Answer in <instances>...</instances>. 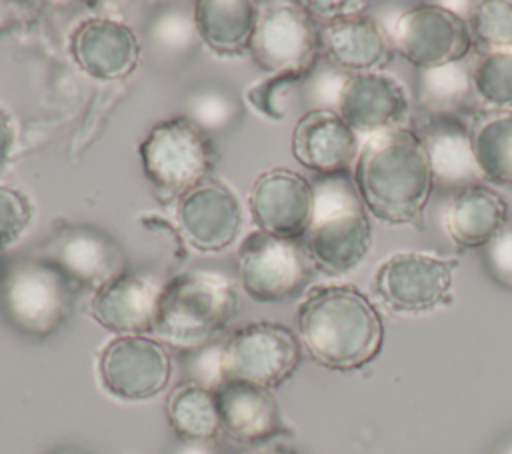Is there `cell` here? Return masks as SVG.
<instances>
[{
	"label": "cell",
	"instance_id": "28",
	"mask_svg": "<svg viewBox=\"0 0 512 454\" xmlns=\"http://www.w3.org/2000/svg\"><path fill=\"white\" fill-rule=\"evenodd\" d=\"M476 98L496 110H512V48L482 52L472 66Z\"/></svg>",
	"mask_w": 512,
	"mask_h": 454
},
{
	"label": "cell",
	"instance_id": "35",
	"mask_svg": "<svg viewBox=\"0 0 512 454\" xmlns=\"http://www.w3.org/2000/svg\"><path fill=\"white\" fill-rule=\"evenodd\" d=\"M306 6V10L312 14V18L322 24V22H330V20H338V18H346V16H356V14H364L368 8V2H302Z\"/></svg>",
	"mask_w": 512,
	"mask_h": 454
},
{
	"label": "cell",
	"instance_id": "20",
	"mask_svg": "<svg viewBox=\"0 0 512 454\" xmlns=\"http://www.w3.org/2000/svg\"><path fill=\"white\" fill-rule=\"evenodd\" d=\"M70 52L74 62L92 78L120 80L136 68L140 44L126 24L108 18H92L74 30Z\"/></svg>",
	"mask_w": 512,
	"mask_h": 454
},
{
	"label": "cell",
	"instance_id": "10",
	"mask_svg": "<svg viewBox=\"0 0 512 454\" xmlns=\"http://www.w3.org/2000/svg\"><path fill=\"white\" fill-rule=\"evenodd\" d=\"M456 258L404 250L380 262L374 288L388 310L396 314H424L452 300Z\"/></svg>",
	"mask_w": 512,
	"mask_h": 454
},
{
	"label": "cell",
	"instance_id": "17",
	"mask_svg": "<svg viewBox=\"0 0 512 454\" xmlns=\"http://www.w3.org/2000/svg\"><path fill=\"white\" fill-rule=\"evenodd\" d=\"M176 214L184 238L200 252L224 250L242 224L240 202L232 190L208 180L180 196Z\"/></svg>",
	"mask_w": 512,
	"mask_h": 454
},
{
	"label": "cell",
	"instance_id": "3",
	"mask_svg": "<svg viewBox=\"0 0 512 454\" xmlns=\"http://www.w3.org/2000/svg\"><path fill=\"white\" fill-rule=\"evenodd\" d=\"M312 220L302 242L318 270L344 276L356 270L372 248L368 210L350 172L318 176L312 182Z\"/></svg>",
	"mask_w": 512,
	"mask_h": 454
},
{
	"label": "cell",
	"instance_id": "22",
	"mask_svg": "<svg viewBox=\"0 0 512 454\" xmlns=\"http://www.w3.org/2000/svg\"><path fill=\"white\" fill-rule=\"evenodd\" d=\"M78 286H102L122 274V252L116 242L88 226H68L56 232L48 244V254Z\"/></svg>",
	"mask_w": 512,
	"mask_h": 454
},
{
	"label": "cell",
	"instance_id": "15",
	"mask_svg": "<svg viewBox=\"0 0 512 454\" xmlns=\"http://www.w3.org/2000/svg\"><path fill=\"white\" fill-rule=\"evenodd\" d=\"M336 112L356 134L374 136L402 128L410 100L404 86L390 74H348L338 92Z\"/></svg>",
	"mask_w": 512,
	"mask_h": 454
},
{
	"label": "cell",
	"instance_id": "7",
	"mask_svg": "<svg viewBox=\"0 0 512 454\" xmlns=\"http://www.w3.org/2000/svg\"><path fill=\"white\" fill-rule=\"evenodd\" d=\"M248 50L270 74L310 76L322 56L318 22L302 2H268L258 10Z\"/></svg>",
	"mask_w": 512,
	"mask_h": 454
},
{
	"label": "cell",
	"instance_id": "4",
	"mask_svg": "<svg viewBox=\"0 0 512 454\" xmlns=\"http://www.w3.org/2000/svg\"><path fill=\"white\" fill-rule=\"evenodd\" d=\"M238 310L234 284L214 272H182L158 294L152 332L164 346L196 350L214 342Z\"/></svg>",
	"mask_w": 512,
	"mask_h": 454
},
{
	"label": "cell",
	"instance_id": "19",
	"mask_svg": "<svg viewBox=\"0 0 512 454\" xmlns=\"http://www.w3.org/2000/svg\"><path fill=\"white\" fill-rule=\"evenodd\" d=\"M358 152L356 132L332 108H314L294 126L292 154L318 176L350 172Z\"/></svg>",
	"mask_w": 512,
	"mask_h": 454
},
{
	"label": "cell",
	"instance_id": "9",
	"mask_svg": "<svg viewBox=\"0 0 512 454\" xmlns=\"http://www.w3.org/2000/svg\"><path fill=\"white\" fill-rule=\"evenodd\" d=\"M314 268L302 240L258 230L240 244V282L244 292L256 302H282L300 294L310 282Z\"/></svg>",
	"mask_w": 512,
	"mask_h": 454
},
{
	"label": "cell",
	"instance_id": "37",
	"mask_svg": "<svg viewBox=\"0 0 512 454\" xmlns=\"http://www.w3.org/2000/svg\"><path fill=\"white\" fill-rule=\"evenodd\" d=\"M236 454H302V452L298 448H294V446H290L286 442H280L276 438V440H270V442H264V444L242 448Z\"/></svg>",
	"mask_w": 512,
	"mask_h": 454
},
{
	"label": "cell",
	"instance_id": "11",
	"mask_svg": "<svg viewBox=\"0 0 512 454\" xmlns=\"http://www.w3.org/2000/svg\"><path fill=\"white\" fill-rule=\"evenodd\" d=\"M388 34L394 50L416 70L460 62L472 48L466 20L440 4L404 10Z\"/></svg>",
	"mask_w": 512,
	"mask_h": 454
},
{
	"label": "cell",
	"instance_id": "25",
	"mask_svg": "<svg viewBox=\"0 0 512 454\" xmlns=\"http://www.w3.org/2000/svg\"><path fill=\"white\" fill-rule=\"evenodd\" d=\"M470 132L482 178L512 188V110H476Z\"/></svg>",
	"mask_w": 512,
	"mask_h": 454
},
{
	"label": "cell",
	"instance_id": "13",
	"mask_svg": "<svg viewBox=\"0 0 512 454\" xmlns=\"http://www.w3.org/2000/svg\"><path fill=\"white\" fill-rule=\"evenodd\" d=\"M422 142L434 188L452 196L484 182L474 158L470 126L454 114H420L410 126Z\"/></svg>",
	"mask_w": 512,
	"mask_h": 454
},
{
	"label": "cell",
	"instance_id": "6",
	"mask_svg": "<svg viewBox=\"0 0 512 454\" xmlns=\"http://www.w3.org/2000/svg\"><path fill=\"white\" fill-rule=\"evenodd\" d=\"M300 360L302 344L288 326L250 322L222 342L220 372L222 380H240L272 390L296 372Z\"/></svg>",
	"mask_w": 512,
	"mask_h": 454
},
{
	"label": "cell",
	"instance_id": "14",
	"mask_svg": "<svg viewBox=\"0 0 512 454\" xmlns=\"http://www.w3.org/2000/svg\"><path fill=\"white\" fill-rule=\"evenodd\" d=\"M248 206L262 232L302 240L312 220V184L298 172L272 168L254 180Z\"/></svg>",
	"mask_w": 512,
	"mask_h": 454
},
{
	"label": "cell",
	"instance_id": "24",
	"mask_svg": "<svg viewBox=\"0 0 512 454\" xmlns=\"http://www.w3.org/2000/svg\"><path fill=\"white\" fill-rule=\"evenodd\" d=\"M258 10L246 0H202L194 4V26L214 52L230 56L248 48Z\"/></svg>",
	"mask_w": 512,
	"mask_h": 454
},
{
	"label": "cell",
	"instance_id": "39",
	"mask_svg": "<svg viewBox=\"0 0 512 454\" xmlns=\"http://www.w3.org/2000/svg\"><path fill=\"white\" fill-rule=\"evenodd\" d=\"M494 454H512V438H508L506 442H502Z\"/></svg>",
	"mask_w": 512,
	"mask_h": 454
},
{
	"label": "cell",
	"instance_id": "27",
	"mask_svg": "<svg viewBox=\"0 0 512 454\" xmlns=\"http://www.w3.org/2000/svg\"><path fill=\"white\" fill-rule=\"evenodd\" d=\"M166 414L178 440L214 442L220 434L214 390L192 380L172 388L166 402Z\"/></svg>",
	"mask_w": 512,
	"mask_h": 454
},
{
	"label": "cell",
	"instance_id": "32",
	"mask_svg": "<svg viewBox=\"0 0 512 454\" xmlns=\"http://www.w3.org/2000/svg\"><path fill=\"white\" fill-rule=\"evenodd\" d=\"M482 264L494 284L512 290V218L482 246Z\"/></svg>",
	"mask_w": 512,
	"mask_h": 454
},
{
	"label": "cell",
	"instance_id": "1",
	"mask_svg": "<svg viewBox=\"0 0 512 454\" xmlns=\"http://www.w3.org/2000/svg\"><path fill=\"white\" fill-rule=\"evenodd\" d=\"M296 334L322 368L354 372L382 350L384 322L370 298L350 284L314 286L296 308Z\"/></svg>",
	"mask_w": 512,
	"mask_h": 454
},
{
	"label": "cell",
	"instance_id": "34",
	"mask_svg": "<svg viewBox=\"0 0 512 454\" xmlns=\"http://www.w3.org/2000/svg\"><path fill=\"white\" fill-rule=\"evenodd\" d=\"M230 104L228 100H224L220 94H204L198 96L196 104H194V116H196V124L202 126H222L226 124V120L230 118Z\"/></svg>",
	"mask_w": 512,
	"mask_h": 454
},
{
	"label": "cell",
	"instance_id": "8",
	"mask_svg": "<svg viewBox=\"0 0 512 454\" xmlns=\"http://www.w3.org/2000/svg\"><path fill=\"white\" fill-rule=\"evenodd\" d=\"M148 180L166 194H184L212 170V146L204 130L188 118L158 122L140 144Z\"/></svg>",
	"mask_w": 512,
	"mask_h": 454
},
{
	"label": "cell",
	"instance_id": "23",
	"mask_svg": "<svg viewBox=\"0 0 512 454\" xmlns=\"http://www.w3.org/2000/svg\"><path fill=\"white\" fill-rule=\"evenodd\" d=\"M504 198L484 186H472L454 194L444 212V228L460 248H482L508 222Z\"/></svg>",
	"mask_w": 512,
	"mask_h": 454
},
{
	"label": "cell",
	"instance_id": "26",
	"mask_svg": "<svg viewBox=\"0 0 512 454\" xmlns=\"http://www.w3.org/2000/svg\"><path fill=\"white\" fill-rule=\"evenodd\" d=\"M474 62H452L446 66L416 70L414 94L420 114H454L468 110L474 104L472 86Z\"/></svg>",
	"mask_w": 512,
	"mask_h": 454
},
{
	"label": "cell",
	"instance_id": "30",
	"mask_svg": "<svg viewBox=\"0 0 512 454\" xmlns=\"http://www.w3.org/2000/svg\"><path fill=\"white\" fill-rule=\"evenodd\" d=\"M308 76L296 74V72H284V74H272L270 78L262 80L248 92V100L252 106L266 114L268 118L282 120L288 114L290 100L294 90L306 82Z\"/></svg>",
	"mask_w": 512,
	"mask_h": 454
},
{
	"label": "cell",
	"instance_id": "18",
	"mask_svg": "<svg viewBox=\"0 0 512 454\" xmlns=\"http://www.w3.org/2000/svg\"><path fill=\"white\" fill-rule=\"evenodd\" d=\"M318 36L322 58L348 74L380 72L394 54L388 30L366 12L322 22Z\"/></svg>",
	"mask_w": 512,
	"mask_h": 454
},
{
	"label": "cell",
	"instance_id": "40",
	"mask_svg": "<svg viewBox=\"0 0 512 454\" xmlns=\"http://www.w3.org/2000/svg\"><path fill=\"white\" fill-rule=\"evenodd\" d=\"M56 454H76V452H72V450H62V452H56Z\"/></svg>",
	"mask_w": 512,
	"mask_h": 454
},
{
	"label": "cell",
	"instance_id": "33",
	"mask_svg": "<svg viewBox=\"0 0 512 454\" xmlns=\"http://www.w3.org/2000/svg\"><path fill=\"white\" fill-rule=\"evenodd\" d=\"M190 352H192V358L188 364L190 380L214 390L222 382V372H220L222 342H218V344L210 342V344L200 346Z\"/></svg>",
	"mask_w": 512,
	"mask_h": 454
},
{
	"label": "cell",
	"instance_id": "2",
	"mask_svg": "<svg viewBox=\"0 0 512 454\" xmlns=\"http://www.w3.org/2000/svg\"><path fill=\"white\" fill-rule=\"evenodd\" d=\"M352 178L374 218L390 226L424 228L434 180L422 142L410 126L370 136L358 152Z\"/></svg>",
	"mask_w": 512,
	"mask_h": 454
},
{
	"label": "cell",
	"instance_id": "38",
	"mask_svg": "<svg viewBox=\"0 0 512 454\" xmlns=\"http://www.w3.org/2000/svg\"><path fill=\"white\" fill-rule=\"evenodd\" d=\"M174 454H218L214 442H184L180 440Z\"/></svg>",
	"mask_w": 512,
	"mask_h": 454
},
{
	"label": "cell",
	"instance_id": "31",
	"mask_svg": "<svg viewBox=\"0 0 512 454\" xmlns=\"http://www.w3.org/2000/svg\"><path fill=\"white\" fill-rule=\"evenodd\" d=\"M32 208L28 198L10 186H0V250L12 246L28 228Z\"/></svg>",
	"mask_w": 512,
	"mask_h": 454
},
{
	"label": "cell",
	"instance_id": "21",
	"mask_svg": "<svg viewBox=\"0 0 512 454\" xmlns=\"http://www.w3.org/2000/svg\"><path fill=\"white\" fill-rule=\"evenodd\" d=\"M160 288L134 274H118L98 286L88 302V314L118 336L152 332Z\"/></svg>",
	"mask_w": 512,
	"mask_h": 454
},
{
	"label": "cell",
	"instance_id": "5",
	"mask_svg": "<svg viewBox=\"0 0 512 454\" xmlns=\"http://www.w3.org/2000/svg\"><path fill=\"white\" fill-rule=\"evenodd\" d=\"M80 286L50 258L10 260L0 274V312L20 334L46 338L68 318Z\"/></svg>",
	"mask_w": 512,
	"mask_h": 454
},
{
	"label": "cell",
	"instance_id": "29",
	"mask_svg": "<svg viewBox=\"0 0 512 454\" xmlns=\"http://www.w3.org/2000/svg\"><path fill=\"white\" fill-rule=\"evenodd\" d=\"M466 24L472 44L476 42L482 52L512 48V2H474L470 6Z\"/></svg>",
	"mask_w": 512,
	"mask_h": 454
},
{
	"label": "cell",
	"instance_id": "16",
	"mask_svg": "<svg viewBox=\"0 0 512 454\" xmlns=\"http://www.w3.org/2000/svg\"><path fill=\"white\" fill-rule=\"evenodd\" d=\"M220 418V434L230 442L248 448L276 440L286 432L278 400L268 388L222 380L214 388Z\"/></svg>",
	"mask_w": 512,
	"mask_h": 454
},
{
	"label": "cell",
	"instance_id": "12",
	"mask_svg": "<svg viewBox=\"0 0 512 454\" xmlns=\"http://www.w3.org/2000/svg\"><path fill=\"white\" fill-rule=\"evenodd\" d=\"M98 376L116 398L148 400L166 390L172 376V358L156 338L144 334L116 336L100 352Z\"/></svg>",
	"mask_w": 512,
	"mask_h": 454
},
{
	"label": "cell",
	"instance_id": "36",
	"mask_svg": "<svg viewBox=\"0 0 512 454\" xmlns=\"http://www.w3.org/2000/svg\"><path fill=\"white\" fill-rule=\"evenodd\" d=\"M14 144V128H12V118L8 112L0 106V168L6 164Z\"/></svg>",
	"mask_w": 512,
	"mask_h": 454
}]
</instances>
